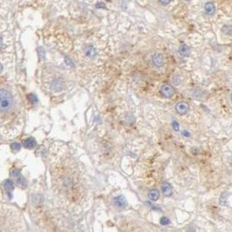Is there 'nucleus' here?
<instances>
[{"label":"nucleus","mask_w":232,"mask_h":232,"mask_svg":"<svg viewBox=\"0 0 232 232\" xmlns=\"http://www.w3.org/2000/svg\"><path fill=\"white\" fill-rule=\"evenodd\" d=\"M12 105V96L5 90H0V111L7 110Z\"/></svg>","instance_id":"1"},{"label":"nucleus","mask_w":232,"mask_h":232,"mask_svg":"<svg viewBox=\"0 0 232 232\" xmlns=\"http://www.w3.org/2000/svg\"><path fill=\"white\" fill-rule=\"evenodd\" d=\"M190 109L189 104L186 102H179L176 104V110L180 115L186 114Z\"/></svg>","instance_id":"2"},{"label":"nucleus","mask_w":232,"mask_h":232,"mask_svg":"<svg viewBox=\"0 0 232 232\" xmlns=\"http://www.w3.org/2000/svg\"><path fill=\"white\" fill-rule=\"evenodd\" d=\"M161 93L165 97H171L175 93V90L171 85L165 84L161 88Z\"/></svg>","instance_id":"3"},{"label":"nucleus","mask_w":232,"mask_h":232,"mask_svg":"<svg viewBox=\"0 0 232 232\" xmlns=\"http://www.w3.org/2000/svg\"><path fill=\"white\" fill-rule=\"evenodd\" d=\"M152 63L154 64V65H156L157 67H162L164 64V58L163 54L155 53L152 56Z\"/></svg>","instance_id":"4"},{"label":"nucleus","mask_w":232,"mask_h":232,"mask_svg":"<svg viewBox=\"0 0 232 232\" xmlns=\"http://www.w3.org/2000/svg\"><path fill=\"white\" fill-rule=\"evenodd\" d=\"M115 203L117 206H118L119 208H125L127 206V201L125 199V197L124 196H117L115 199Z\"/></svg>","instance_id":"5"},{"label":"nucleus","mask_w":232,"mask_h":232,"mask_svg":"<svg viewBox=\"0 0 232 232\" xmlns=\"http://www.w3.org/2000/svg\"><path fill=\"white\" fill-rule=\"evenodd\" d=\"M161 189H162V192H163V194L165 196H170L171 194H172V187H171V185L169 183H164L163 184H162V187H161Z\"/></svg>","instance_id":"6"},{"label":"nucleus","mask_w":232,"mask_h":232,"mask_svg":"<svg viewBox=\"0 0 232 232\" xmlns=\"http://www.w3.org/2000/svg\"><path fill=\"white\" fill-rule=\"evenodd\" d=\"M51 88L54 91H61L64 88L63 82L60 79H55L51 83Z\"/></svg>","instance_id":"7"},{"label":"nucleus","mask_w":232,"mask_h":232,"mask_svg":"<svg viewBox=\"0 0 232 232\" xmlns=\"http://www.w3.org/2000/svg\"><path fill=\"white\" fill-rule=\"evenodd\" d=\"M84 54L88 57H93L96 56V49L92 45H87L84 48Z\"/></svg>","instance_id":"8"},{"label":"nucleus","mask_w":232,"mask_h":232,"mask_svg":"<svg viewBox=\"0 0 232 232\" xmlns=\"http://www.w3.org/2000/svg\"><path fill=\"white\" fill-rule=\"evenodd\" d=\"M204 8H205V12H206V13L209 14V15H212V14L215 12V11H216V7H215L214 4L211 3V2H208V3H206Z\"/></svg>","instance_id":"9"},{"label":"nucleus","mask_w":232,"mask_h":232,"mask_svg":"<svg viewBox=\"0 0 232 232\" xmlns=\"http://www.w3.org/2000/svg\"><path fill=\"white\" fill-rule=\"evenodd\" d=\"M178 51H179L180 55L183 56V57H188L190 55V49L186 44H182L179 47Z\"/></svg>","instance_id":"10"},{"label":"nucleus","mask_w":232,"mask_h":232,"mask_svg":"<svg viewBox=\"0 0 232 232\" xmlns=\"http://www.w3.org/2000/svg\"><path fill=\"white\" fill-rule=\"evenodd\" d=\"M149 198L151 200V201H157L158 198H159V196H160V193L157 190H151L149 191Z\"/></svg>","instance_id":"11"},{"label":"nucleus","mask_w":232,"mask_h":232,"mask_svg":"<svg viewBox=\"0 0 232 232\" xmlns=\"http://www.w3.org/2000/svg\"><path fill=\"white\" fill-rule=\"evenodd\" d=\"M24 146L28 149H32L36 146V141L33 138H27L24 142Z\"/></svg>","instance_id":"12"},{"label":"nucleus","mask_w":232,"mask_h":232,"mask_svg":"<svg viewBox=\"0 0 232 232\" xmlns=\"http://www.w3.org/2000/svg\"><path fill=\"white\" fill-rule=\"evenodd\" d=\"M228 202H229V193L228 192H223L221 195V197H220V203L222 205H227Z\"/></svg>","instance_id":"13"},{"label":"nucleus","mask_w":232,"mask_h":232,"mask_svg":"<svg viewBox=\"0 0 232 232\" xmlns=\"http://www.w3.org/2000/svg\"><path fill=\"white\" fill-rule=\"evenodd\" d=\"M5 189H6L7 190L12 191V190H13V188H14V186H13V183H12V181H10V180H7V181H5Z\"/></svg>","instance_id":"14"},{"label":"nucleus","mask_w":232,"mask_h":232,"mask_svg":"<svg viewBox=\"0 0 232 232\" xmlns=\"http://www.w3.org/2000/svg\"><path fill=\"white\" fill-rule=\"evenodd\" d=\"M160 223L162 225H168L170 223V219L166 216H164L160 219Z\"/></svg>","instance_id":"15"},{"label":"nucleus","mask_w":232,"mask_h":232,"mask_svg":"<svg viewBox=\"0 0 232 232\" xmlns=\"http://www.w3.org/2000/svg\"><path fill=\"white\" fill-rule=\"evenodd\" d=\"M12 149L13 151H18L20 150V144L18 143H14L12 144Z\"/></svg>","instance_id":"16"},{"label":"nucleus","mask_w":232,"mask_h":232,"mask_svg":"<svg viewBox=\"0 0 232 232\" xmlns=\"http://www.w3.org/2000/svg\"><path fill=\"white\" fill-rule=\"evenodd\" d=\"M172 127H173L174 131H179V124L177 121H173L172 122Z\"/></svg>","instance_id":"17"},{"label":"nucleus","mask_w":232,"mask_h":232,"mask_svg":"<svg viewBox=\"0 0 232 232\" xmlns=\"http://www.w3.org/2000/svg\"><path fill=\"white\" fill-rule=\"evenodd\" d=\"M38 53H39V56L41 57H44V55H45V52H44V50L43 48H38Z\"/></svg>","instance_id":"18"},{"label":"nucleus","mask_w":232,"mask_h":232,"mask_svg":"<svg viewBox=\"0 0 232 232\" xmlns=\"http://www.w3.org/2000/svg\"><path fill=\"white\" fill-rule=\"evenodd\" d=\"M173 82H174V84H176V85H178L179 83H180V78H179V77H174V78H173Z\"/></svg>","instance_id":"19"},{"label":"nucleus","mask_w":232,"mask_h":232,"mask_svg":"<svg viewBox=\"0 0 232 232\" xmlns=\"http://www.w3.org/2000/svg\"><path fill=\"white\" fill-rule=\"evenodd\" d=\"M65 62L68 65L70 66H73V64H72V61L69 58V57H65Z\"/></svg>","instance_id":"20"},{"label":"nucleus","mask_w":232,"mask_h":232,"mask_svg":"<svg viewBox=\"0 0 232 232\" xmlns=\"http://www.w3.org/2000/svg\"><path fill=\"white\" fill-rule=\"evenodd\" d=\"M30 96H31V99L33 102H37V101H38V99H37V96H36L35 95L31 94V95H30Z\"/></svg>","instance_id":"21"},{"label":"nucleus","mask_w":232,"mask_h":232,"mask_svg":"<svg viewBox=\"0 0 232 232\" xmlns=\"http://www.w3.org/2000/svg\"><path fill=\"white\" fill-rule=\"evenodd\" d=\"M188 131H183V135H184V136H186V137H189L190 136V134L189 133H187Z\"/></svg>","instance_id":"22"},{"label":"nucleus","mask_w":232,"mask_h":232,"mask_svg":"<svg viewBox=\"0 0 232 232\" xmlns=\"http://www.w3.org/2000/svg\"><path fill=\"white\" fill-rule=\"evenodd\" d=\"M2 44H3V40H2V38H0V47L2 46Z\"/></svg>","instance_id":"23"},{"label":"nucleus","mask_w":232,"mask_h":232,"mask_svg":"<svg viewBox=\"0 0 232 232\" xmlns=\"http://www.w3.org/2000/svg\"><path fill=\"white\" fill-rule=\"evenodd\" d=\"M2 70H3V66H2V64H0V72L2 71Z\"/></svg>","instance_id":"24"}]
</instances>
